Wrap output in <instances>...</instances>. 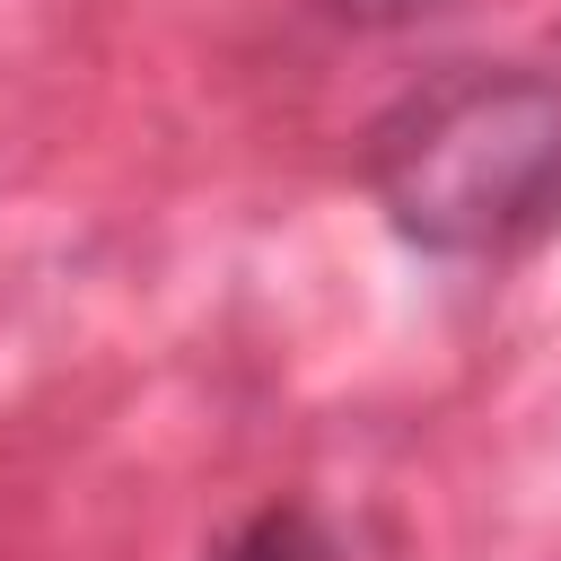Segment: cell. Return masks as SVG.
<instances>
[{"mask_svg": "<svg viewBox=\"0 0 561 561\" xmlns=\"http://www.w3.org/2000/svg\"><path fill=\"white\" fill-rule=\"evenodd\" d=\"M368 193L421 254H517L561 219V79L447 70L368 131Z\"/></svg>", "mask_w": 561, "mask_h": 561, "instance_id": "obj_1", "label": "cell"}, {"mask_svg": "<svg viewBox=\"0 0 561 561\" xmlns=\"http://www.w3.org/2000/svg\"><path fill=\"white\" fill-rule=\"evenodd\" d=\"M219 561H342V543L324 535V517H316V508L280 500V508H254V517L219 543Z\"/></svg>", "mask_w": 561, "mask_h": 561, "instance_id": "obj_2", "label": "cell"}, {"mask_svg": "<svg viewBox=\"0 0 561 561\" xmlns=\"http://www.w3.org/2000/svg\"><path fill=\"white\" fill-rule=\"evenodd\" d=\"M342 26H412V18H438V9H456V0H324Z\"/></svg>", "mask_w": 561, "mask_h": 561, "instance_id": "obj_3", "label": "cell"}]
</instances>
